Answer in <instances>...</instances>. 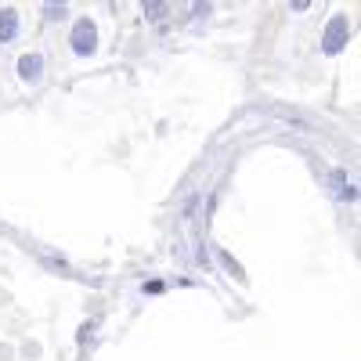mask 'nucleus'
<instances>
[{
  "label": "nucleus",
  "instance_id": "6e6552de",
  "mask_svg": "<svg viewBox=\"0 0 361 361\" xmlns=\"http://www.w3.org/2000/svg\"><path fill=\"white\" fill-rule=\"evenodd\" d=\"M44 15H47L51 22H62V18H66V4H47Z\"/></svg>",
  "mask_w": 361,
  "mask_h": 361
},
{
  "label": "nucleus",
  "instance_id": "0eeeda50",
  "mask_svg": "<svg viewBox=\"0 0 361 361\" xmlns=\"http://www.w3.org/2000/svg\"><path fill=\"white\" fill-rule=\"evenodd\" d=\"M221 264H224V267H228V271H231V275H235V279H238V282H246V275H243V267H238V264H235V260H231V253H221Z\"/></svg>",
  "mask_w": 361,
  "mask_h": 361
},
{
  "label": "nucleus",
  "instance_id": "7ed1b4c3",
  "mask_svg": "<svg viewBox=\"0 0 361 361\" xmlns=\"http://www.w3.org/2000/svg\"><path fill=\"white\" fill-rule=\"evenodd\" d=\"M18 76L29 80V83H37L44 76V58L40 54H22V62H18Z\"/></svg>",
  "mask_w": 361,
  "mask_h": 361
},
{
  "label": "nucleus",
  "instance_id": "423d86ee",
  "mask_svg": "<svg viewBox=\"0 0 361 361\" xmlns=\"http://www.w3.org/2000/svg\"><path fill=\"white\" fill-rule=\"evenodd\" d=\"M166 11H170V8H166V4H156V0H148V4H145V15H148V18H156V22H159Z\"/></svg>",
  "mask_w": 361,
  "mask_h": 361
},
{
  "label": "nucleus",
  "instance_id": "20e7f679",
  "mask_svg": "<svg viewBox=\"0 0 361 361\" xmlns=\"http://www.w3.org/2000/svg\"><path fill=\"white\" fill-rule=\"evenodd\" d=\"M329 192H333V199H354V188L347 180V170H333L329 173Z\"/></svg>",
  "mask_w": 361,
  "mask_h": 361
},
{
  "label": "nucleus",
  "instance_id": "f257e3e1",
  "mask_svg": "<svg viewBox=\"0 0 361 361\" xmlns=\"http://www.w3.org/2000/svg\"><path fill=\"white\" fill-rule=\"evenodd\" d=\"M347 37H350V22H347L343 15H336L333 22H329L325 37H322V51H325V54H340L343 44H347Z\"/></svg>",
  "mask_w": 361,
  "mask_h": 361
},
{
  "label": "nucleus",
  "instance_id": "39448f33",
  "mask_svg": "<svg viewBox=\"0 0 361 361\" xmlns=\"http://www.w3.org/2000/svg\"><path fill=\"white\" fill-rule=\"evenodd\" d=\"M15 33H18V11L4 8L0 11V40H15Z\"/></svg>",
  "mask_w": 361,
  "mask_h": 361
},
{
  "label": "nucleus",
  "instance_id": "f03ea898",
  "mask_svg": "<svg viewBox=\"0 0 361 361\" xmlns=\"http://www.w3.org/2000/svg\"><path fill=\"white\" fill-rule=\"evenodd\" d=\"M73 51L76 54H94V47H98V29H94V22L90 18H80L76 25H73Z\"/></svg>",
  "mask_w": 361,
  "mask_h": 361
}]
</instances>
